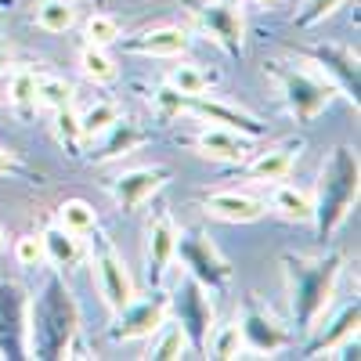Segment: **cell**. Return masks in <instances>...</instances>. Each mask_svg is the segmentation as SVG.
<instances>
[{
    "label": "cell",
    "instance_id": "cell-1",
    "mask_svg": "<svg viewBox=\"0 0 361 361\" xmlns=\"http://www.w3.org/2000/svg\"><path fill=\"white\" fill-rule=\"evenodd\" d=\"M286 271V289H289V314H293V336L304 340L311 336L325 307L333 304V293L343 271V253L340 250H325L322 257H282Z\"/></svg>",
    "mask_w": 361,
    "mask_h": 361
},
{
    "label": "cell",
    "instance_id": "cell-2",
    "mask_svg": "<svg viewBox=\"0 0 361 361\" xmlns=\"http://www.w3.org/2000/svg\"><path fill=\"white\" fill-rule=\"evenodd\" d=\"M80 336V307L66 279L51 267L40 293L29 300V357H69Z\"/></svg>",
    "mask_w": 361,
    "mask_h": 361
},
{
    "label": "cell",
    "instance_id": "cell-3",
    "mask_svg": "<svg viewBox=\"0 0 361 361\" xmlns=\"http://www.w3.org/2000/svg\"><path fill=\"white\" fill-rule=\"evenodd\" d=\"M357 192H361L357 152L347 148V145H340L322 163L318 192H314V217L311 221H314V231H318L322 243H333V235L343 228L350 209L357 206Z\"/></svg>",
    "mask_w": 361,
    "mask_h": 361
},
{
    "label": "cell",
    "instance_id": "cell-4",
    "mask_svg": "<svg viewBox=\"0 0 361 361\" xmlns=\"http://www.w3.org/2000/svg\"><path fill=\"white\" fill-rule=\"evenodd\" d=\"M267 76L279 83L282 98H286V109L296 123H314V119L329 109L333 102L336 87L329 83L322 73H311V69H296V66H286V62H267L264 66Z\"/></svg>",
    "mask_w": 361,
    "mask_h": 361
},
{
    "label": "cell",
    "instance_id": "cell-5",
    "mask_svg": "<svg viewBox=\"0 0 361 361\" xmlns=\"http://www.w3.org/2000/svg\"><path fill=\"white\" fill-rule=\"evenodd\" d=\"M173 260H180L185 275H192L199 286H206L209 293H224L231 282V264L221 257V250L214 246L202 228H177V246H173Z\"/></svg>",
    "mask_w": 361,
    "mask_h": 361
},
{
    "label": "cell",
    "instance_id": "cell-6",
    "mask_svg": "<svg viewBox=\"0 0 361 361\" xmlns=\"http://www.w3.org/2000/svg\"><path fill=\"white\" fill-rule=\"evenodd\" d=\"M170 314L180 329H185L188 347L195 354H206V340L217 325V311H214V300H209V289L199 286L192 275H185L170 293Z\"/></svg>",
    "mask_w": 361,
    "mask_h": 361
},
{
    "label": "cell",
    "instance_id": "cell-7",
    "mask_svg": "<svg viewBox=\"0 0 361 361\" xmlns=\"http://www.w3.org/2000/svg\"><path fill=\"white\" fill-rule=\"evenodd\" d=\"M90 267H94L98 293H102L105 307H109L112 314L123 311L130 300L137 296V293H134V279H130L123 257H119V250L112 246V238L102 235L98 228L90 231Z\"/></svg>",
    "mask_w": 361,
    "mask_h": 361
},
{
    "label": "cell",
    "instance_id": "cell-8",
    "mask_svg": "<svg viewBox=\"0 0 361 361\" xmlns=\"http://www.w3.org/2000/svg\"><path fill=\"white\" fill-rule=\"evenodd\" d=\"M195 25L214 40L224 54L243 58L246 51V15L231 0H192Z\"/></svg>",
    "mask_w": 361,
    "mask_h": 361
},
{
    "label": "cell",
    "instance_id": "cell-9",
    "mask_svg": "<svg viewBox=\"0 0 361 361\" xmlns=\"http://www.w3.org/2000/svg\"><path fill=\"white\" fill-rule=\"evenodd\" d=\"M166 314H170V296L159 286H152V293H148V296H134L123 311L112 314V325H109L105 336L112 343L145 340V336H152L156 329L166 322Z\"/></svg>",
    "mask_w": 361,
    "mask_h": 361
},
{
    "label": "cell",
    "instance_id": "cell-10",
    "mask_svg": "<svg viewBox=\"0 0 361 361\" xmlns=\"http://www.w3.org/2000/svg\"><path fill=\"white\" fill-rule=\"evenodd\" d=\"M0 357H29V293L22 282H0Z\"/></svg>",
    "mask_w": 361,
    "mask_h": 361
},
{
    "label": "cell",
    "instance_id": "cell-11",
    "mask_svg": "<svg viewBox=\"0 0 361 361\" xmlns=\"http://www.w3.org/2000/svg\"><path fill=\"white\" fill-rule=\"evenodd\" d=\"M300 54L311 58L322 69V76L336 87V94H343L354 109L361 105V76H357V51L347 44H314L300 47Z\"/></svg>",
    "mask_w": 361,
    "mask_h": 361
},
{
    "label": "cell",
    "instance_id": "cell-12",
    "mask_svg": "<svg viewBox=\"0 0 361 361\" xmlns=\"http://www.w3.org/2000/svg\"><path fill=\"white\" fill-rule=\"evenodd\" d=\"M238 333H243V347H250L257 354H275V350H286L296 343L293 329L282 325L257 296H246L243 318H238Z\"/></svg>",
    "mask_w": 361,
    "mask_h": 361
},
{
    "label": "cell",
    "instance_id": "cell-13",
    "mask_svg": "<svg viewBox=\"0 0 361 361\" xmlns=\"http://www.w3.org/2000/svg\"><path fill=\"white\" fill-rule=\"evenodd\" d=\"M173 246H177V224L170 217V209L159 206L145 228V275L148 286H163L166 271L173 264Z\"/></svg>",
    "mask_w": 361,
    "mask_h": 361
},
{
    "label": "cell",
    "instance_id": "cell-14",
    "mask_svg": "<svg viewBox=\"0 0 361 361\" xmlns=\"http://www.w3.org/2000/svg\"><path fill=\"white\" fill-rule=\"evenodd\" d=\"M185 112H192L195 119H202V123H217V127H228V130H238V134H246V137H264V123L246 112V109H238V105H228L221 98H209V94H185Z\"/></svg>",
    "mask_w": 361,
    "mask_h": 361
},
{
    "label": "cell",
    "instance_id": "cell-15",
    "mask_svg": "<svg viewBox=\"0 0 361 361\" xmlns=\"http://www.w3.org/2000/svg\"><path fill=\"white\" fill-rule=\"evenodd\" d=\"M170 180V170L166 166H134V170H123L116 173L112 180H105L116 206L123 209V214H134L141 202H148L163 185Z\"/></svg>",
    "mask_w": 361,
    "mask_h": 361
},
{
    "label": "cell",
    "instance_id": "cell-16",
    "mask_svg": "<svg viewBox=\"0 0 361 361\" xmlns=\"http://www.w3.org/2000/svg\"><path fill=\"white\" fill-rule=\"evenodd\" d=\"M300 152H304V141H300V137H286V141H279V145H271L267 152L246 159L243 177L253 180V185H275V180H286V177L293 173Z\"/></svg>",
    "mask_w": 361,
    "mask_h": 361
},
{
    "label": "cell",
    "instance_id": "cell-17",
    "mask_svg": "<svg viewBox=\"0 0 361 361\" xmlns=\"http://www.w3.org/2000/svg\"><path fill=\"white\" fill-rule=\"evenodd\" d=\"M192 148L206 159H217V163H228V166H243L253 152V137L238 134V130H228V127H202L195 137H192Z\"/></svg>",
    "mask_w": 361,
    "mask_h": 361
},
{
    "label": "cell",
    "instance_id": "cell-18",
    "mask_svg": "<svg viewBox=\"0 0 361 361\" xmlns=\"http://www.w3.org/2000/svg\"><path fill=\"white\" fill-rule=\"evenodd\" d=\"M127 54H145V58H173V54H185L188 51V33L180 25H152V29H141L134 37H119L116 40Z\"/></svg>",
    "mask_w": 361,
    "mask_h": 361
},
{
    "label": "cell",
    "instance_id": "cell-19",
    "mask_svg": "<svg viewBox=\"0 0 361 361\" xmlns=\"http://www.w3.org/2000/svg\"><path fill=\"white\" fill-rule=\"evenodd\" d=\"M202 209L217 221H228V224H253L267 214V202L250 195V192H238V188H224V192H214L202 199Z\"/></svg>",
    "mask_w": 361,
    "mask_h": 361
},
{
    "label": "cell",
    "instance_id": "cell-20",
    "mask_svg": "<svg viewBox=\"0 0 361 361\" xmlns=\"http://www.w3.org/2000/svg\"><path fill=\"white\" fill-rule=\"evenodd\" d=\"M357 322H361V307H357V300H354V304H347V307H343L333 322H329L325 329H318V333L307 340L304 357H322V354H333L340 343L354 340V336H357Z\"/></svg>",
    "mask_w": 361,
    "mask_h": 361
},
{
    "label": "cell",
    "instance_id": "cell-21",
    "mask_svg": "<svg viewBox=\"0 0 361 361\" xmlns=\"http://www.w3.org/2000/svg\"><path fill=\"white\" fill-rule=\"evenodd\" d=\"M145 141H148L145 127H137L134 119H127V116H119L116 123L102 134V145L90 152V159H94V163H112V159H119V156L134 152V148L145 145Z\"/></svg>",
    "mask_w": 361,
    "mask_h": 361
},
{
    "label": "cell",
    "instance_id": "cell-22",
    "mask_svg": "<svg viewBox=\"0 0 361 361\" xmlns=\"http://www.w3.org/2000/svg\"><path fill=\"white\" fill-rule=\"evenodd\" d=\"M40 243H44V260H51L54 271H69L80 264L83 250H80V238L73 231H66L58 221H51L40 235Z\"/></svg>",
    "mask_w": 361,
    "mask_h": 361
},
{
    "label": "cell",
    "instance_id": "cell-23",
    "mask_svg": "<svg viewBox=\"0 0 361 361\" xmlns=\"http://www.w3.org/2000/svg\"><path fill=\"white\" fill-rule=\"evenodd\" d=\"M271 209L286 221L307 224L314 217V195L300 192L296 185H286V180H275V188H271Z\"/></svg>",
    "mask_w": 361,
    "mask_h": 361
},
{
    "label": "cell",
    "instance_id": "cell-24",
    "mask_svg": "<svg viewBox=\"0 0 361 361\" xmlns=\"http://www.w3.org/2000/svg\"><path fill=\"white\" fill-rule=\"evenodd\" d=\"M8 105L15 109V116L22 123L37 116V73L33 69H15L8 80Z\"/></svg>",
    "mask_w": 361,
    "mask_h": 361
},
{
    "label": "cell",
    "instance_id": "cell-25",
    "mask_svg": "<svg viewBox=\"0 0 361 361\" xmlns=\"http://www.w3.org/2000/svg\"><path fill=\"white\" fill-rule=\"evenodd\" d=\"M192 347H188V336H185V329H180L177 322H163L152 336H148V357H156V361H173V357H185Z\"/></svg>",
    "mask_w": 361,
    "mask_h": 361
},
{
    "label": "cell",
    "instance_id": "cell-26",
    "mask_svg": "<svg viewBox=\"0 0 361 361\" xmlns=\"http://www.w3.org/2000/svg\"><path fill=\"white\" fill-rule=\"evenodd\" d=\"M58 224H62L66 231H73L76 238H87L98 228V209L90 202H83V199H66L62 206H58Z\"/></svg>",
    "mask_w": 361,
    "mask_h": 361
},
{
    "label": "cell",
    "instance_id": "cell-27",
    "mask_svg": "<svg viewBox=\"0 0 361 361\" xmlns=\"http://www.w3.org/2000/svg\"><path fill=\"white\" fill-rule=\"evenodd\" d=\"M33 22L44 33H69L76 25V8H73V0H40Z\"/></svg>",
    "mask_w": 361,
    "mask_h": 361
},
{
    "label": "cell",
    "instance_id": "cell-28",
    "mask_svg": "<svg viewBox=\"0 0 361 361\" xmlns=\"http://www.w3.org/2000/svg\"><path fill=\"white\" fill-rule=\"evenodd\" d=\"M80 73L90 80V83H112L116 80V62H112V54L105 47H94V44H87L80 51Z\"/></svg>",
    "mask_w": 361,
    "mask_h": 361
},
{
    "label": "cell",
    "instance_id": "cell-29",
    "mask_svg": "<svg viewBox=\"0 0 361 361\" xmlns=\"http://www.w3.org/2000/svg\"><path fill=\"white\" fill-rule=\"evenodd\" d=\"M73 98H76V87L66 76H37V105H47L54 112L73 105Z\"/></svg>",
    "mask_w": 361,
    "mask_h": 361
},
{
    "label": "cell",
    "instance_id": "cell-30",
    "mask_svg": "<svg viewBox=\"0 0 361 361\" xmlns=\"http://www.w3.org/2000/svg\"><path fill=\"white\" fill-rule=\"evenodd\" d=\"M123 116L119 112V105L116 102H94L87 112H80V127H83V141H90V137H102L116 119Z\"/></svg>",
    "mask_w": 361,
    "mask_h": 361
},
{
    "label": "cell",
    "instance_id": "cell-31",
    "mask_svg": "<svg viewBox=\"0 0 361 361\" xmlns=\"http://www.w3.org/2000/svg\"><path fill=\"white\" fill-rule=\"evenodd\" d=\"M206 350H209V357H221V361L243 354V333H238V322L214 325V333H209V340H206Z\"/></svg>",
    "mask_w": 361,
    "mask_h": 361
},
{
    "label": "cell",
    "instance_id": "cell-32",
    "mask_svg": "<svg viewBox=\"0 0 361 361\" xmlns=\"http://www.w3.org/2000/svg\"><path fill=\"white\" fill-rule=\"evenodd\" d=\"M170 87H177L180 94H206L209 90V83H214V76L209 73H202L199 66H192V62H180V66H173L170 69V80H166Z\"/></svg>",
    "mask_w": 361,
    "mask_h": 361
},
{
    "label": "cell",
    "instance_id": "cell-33",
    "mask_svg": "<svg viewBox=\"0 0 361 361\" xmlns=\"http://www.w3.org/2000/svg\"><path fill=\"white\" fill-rule=\"evenodd\" d=\"M54 137L62 141L69 152L76 156L83 148V127H80V112H73V105L54 109Z\"/></svg>",
    "mask_w": 361,
    "mask_h": 361
},
{
    "label": "cell",
    "instance_id": "cell-34",
    "mask_svg": "<svg viewBox=\"0 0 361 361\" xmlns=\"http://www.w3.org/2000/svg\"><path fill=\"white\" fill-rule=\"evenodd\" d=\"M83 37H87V44H94V47H109V44H116L119 37H123V29H119V22L112 15L94 11L83 22Z\"/></svg>",
    "mask_w": 361,
    "mask_h": 361
},
{
    "label": "cell",
    "instance_id": "cell-35",
    "mask_svg": "<svg viewBox=\"0 0 361 361\" xmlns=\"http://www.w3.org/2000/svg\"><path fill=\"white\" fill-rule=\"evenodd\" d=\"M343 4H347V0H307V4L296 11L293 25H296V29H314V25H322L325 18H333Z\"/></svg>",
    "mask_w": 361,
    "mask_h": 361
},
{
    "label": "cell",
    "instance_id": "cell-36",
    "mask_svg": "<svg viewBox=\"0 0 361 361\" xmlns=\"http://www.w3.org/2000/svg\"><path fill=\"white\" fill-rule=\"evenodd\" d=\"M15 260L22 264V267H37L40 260H44V243L37 235H22V238H15Z\"/></svg>",
    "mask_w": 361,
    "mask_h": 361
},
{
    "label": "cell",
    "instance_id": "cell-37",
    "mask_svg": "<svg viewBox=\"0 0 361 361\" xmlns=\"http://www.w3.org/2000/svg\"><path fill=\"white\" fill-rule=\"evenodd\" d=\"M156 109H159V116L163 119H173V116H180V112H185V94H180V90L177 87H159L156 90Z\"/></svg>",
    "mask_w": 361,
    "mask_h": 361
},
{
    "label": "cell",
    "instance_id": "cell-38",
    "mask_svg": "<svg viewBox=\"0 0 361 361\" xmlns=\"http://www.w3.org/2000/svg\"><path fill=\"white\" fill-rule=\"evenodd\" d=\"M0 173H29V170L8 152V148H0Z\"/></svg>",
    "mask_w": 361,
    "mask_h": 361
},
{
    "label": "cell",
    "instance_id": "cell-39",
    "mask_svg": "<svg viewBox=\"0 0 361 361\" xmlns=\"http://www.w3.org/2000/svg\"><path fill=\"white\" fill-rule=\"evenodd\" d=\"M8 66H11V54H8V51H4V47H0V73H4V69H8Z\"/></svg>",
    "mask_w": 361,
    "mask_h": 361
},
{
    "label": "cell",
    "instance_id": "cell-40",
    "mask_svg": "<svg viewBox=\"0 0 361 361\" xmlns=\"http://www.w3.org/2000/svg\"><path fill=\"white\" fill-rule=\"evenodd\" d=\"M253 4H257V8H279L282 0H253Z\"/></svg>",
    "mask_w": 361,
    "mask_h": 361
},
{
    "label": "cell",
    "instance_id": "cell-41",
    "mask_svg": "<svg viewBox=\"0 0 361 361\" xmlns=\"http://www.w3.org/2000/svg\"><path fill=\"white\" fill-rule=\"evenodd\" d=\"M4 246H8V231H4V224H0V253H4Z\"/></svg>",
    "mask_w": 361,
    "mask_h": 361
},
{
    "label": "cell",
    "instance_id": "cell-42",
    "mask_svg": "<svg viewBox=\"0 0 361 361\" xmlns=\"http://www.w3.org/2000/svg\"><path fill=\"white\" fill-rule=\"evenodd\" d=\"M90 4H94V8H105V4H109V0H90Z\"/></svg>",
    "mask_w": 361,
    "mask_h": 361
},
{
    "label": "cell",
    "instance_id": "cell-43",
    "mask_svg": "<svg viewBox=\"0 0 361 361\" xmlns=\"http://www.w3.org/2000/svg\"><path fill=\"white\" fill-rule=\"evenodd\" d=\"M4 8H11V0H0V11H4Z\"/></svg>",
    "mask_w": 361,
    "mask_h": 361
},
{
    "label": "cell",
    "instance_id": "cell-44",
    "mask_svg": "<svg viewBox=\"0 0 361 361\" xmlns=\"http://www.w3.org/2000/svg\"><path fill=\"white\" fill-rule=\"evenodd\" d=\"M0 29H4V15H0Z\"/></svg>",
    "mask_w": 361,
    "mask_h": 361
}]
</instances>
